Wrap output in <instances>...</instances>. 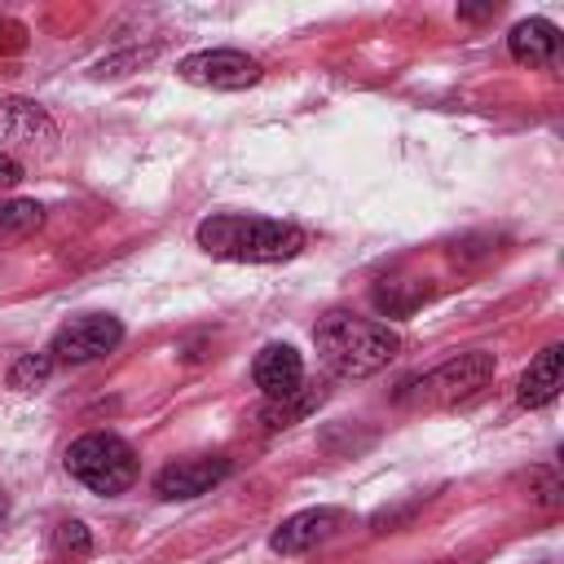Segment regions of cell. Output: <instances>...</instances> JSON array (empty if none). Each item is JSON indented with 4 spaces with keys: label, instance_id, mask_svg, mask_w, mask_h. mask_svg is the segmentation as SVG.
I'll list each match as a JSON object with an SVG mask.
<instances>
[{
    "label": "cell",
    "instance_id": "cell-1",
    "mask_svg": "<svg viewBox=\"0 0 564 564\" xmlns=\"http://www.w3.org/2000/svg\"><path fill=\"white\" fill-rule=\"evenodd\" d=\"M198 247L216 260L238 264H278L295 260L304 251V229L273 216H247V212H216L194 229Z\"/></svg>",
    "mask_w": 564,
    "mask_h": 564
},
{
    "label": "cell",
    "instance_id": "cell-2",
    "mask_svg": "<svg viewBox=\"0 0 564 564\" xmlns=\"http://www.w3.org/2000/svg\"><path fill=\"white\" fill-rule=\"evenodd\" d=\"M313 344H317L326 370L339 375V379H366V375L383 370L397 357V348H401L397 330H388L383 322L344 313V308L326 313L313 326Z\"/></svg>",
    "mask_w": 564,
    "mask_h": 564
},
{
    "label": "cell",
    "instance_id": "cell-3",
    "mask_svg": "<svg viewBox=\"0 0 564 564\" xmlns=\"http://www.w3.org/2000/svg\"><path fill=\"white\" fill-rule=\"evenodd\" d=\"M66 471L84 489L115 498V494H123L137 480L141 467H137V449L123 436H115V432H84L66 449Z\"/></svg>",
    "mask_w": 564,
    "mask_h": 564
},
{
    "label": "cell",
    "instance_id": "cell-4",
    "mask_svg": "<svg viewBox=\"0 0 564 564\" xmlns=\"http://www.w3.org/2000/svg\"><path fill=\"white\" fill-rule=\"evenodd\" d=\"M489 379H494V352L471 348V352H458V357L432 366L427 375L410 379V383L397 392V401H401V405H423V410H432V405H454V401L480 392Z\"/></svg>",
    "mask_w": 564,
    "mask_h": 564
},
{
    "label": "cell",
    "instance_id": "cell-5",
    "mask_svg": "<svg viewBox=\"0 0 564 564\" xmlns=\"http://www.w3.org/2000/svg\"><path fill=\"white\" fill-rule=\"evenodd\" d=\"M119 339H123V322L119 317H110V313H84V317H70L53 335L48 352H53V361L84 366V361H97V357L115 352Z\"/></svg>",
    "mask_w": 564,
    "mask_h": 564
},
{
    "label": "cell",
    "instance_id": "cell-6",
    "mask_svg": "<svg viewBox=\"0 0 564 564\" xmlns=\"http://www.w3.org/2000/svg\"><path fill=\"white\" fill-rule=\"evenodd\" d=\"M176 75L185 84H198V88H216V93H238V88H251L260 79V62L238 53V48H203V53H189L176 62Z\"/></svg>",
    "mask_w": 564,
    "mask_h": 564
},
{
    "label": "cell",
    "instance_id": "cell-7",
    "mask_svg": "<svg viewBox=\"0 0 564 564\" xmlns=\"http://www.w3.org/2000/svg\"><path fill=\"white\" fill-rule=\"evenodd\" d=\"M0 145L22 154H48L57 145V123L40 101L9 97L0 101Z\"/></svg>",
    "mask_w": 564,
    "mask_h": 564
},
{
    "label": "cell",
    "instance_id": "cell-8",
    "mask_svg": "<svg viewBox=\"0 0 564 564\" xmlns=\"http://www.w3.org/2000/svg\"><path fill=\"white\" fill-rule=\"evenodd\" d=\"M344 524H348V516H344L339 507H304V511L286 516V520L273 529L269 546H273L278 555H304V551L330 542Z\"/></svg>",
    "mask_w": 564,
    "mask_h": 564
},
{
    "label": "cell",
    "instance_id": "cell-9",
    "mask_svg": "<svg viewBox=\"0 0 564 564\" xmlns=\"http://www.w3.org/2000/svg\"><path fill=\"white\" fill-rule=\"evenodd\" d=\"M229 476V458L220 454H203V458H176L154 476V494L176 502V498H198L207 489H216Z\"/></svg>",
    "mask_w": 564,
    "mask_h": 564
},
{
    "label": "cell",
    "instance_id": "cell-10",
    "mask_svg": "<svg viewBox=\"0 0 564 564\" xmlns=\"http://www.w3.org/2000/svg\"><path fill=\"white\" fill-rule=\"evenodd\" d=\"M251 379L264 392V401L291 397V392L304 388V357L291 344H264L256 352V361H251Z\"/></svg>",
    "mask_w": 564,
    "mask_h": 564
},
{
    "label": "cell",
    "instance_id": "cell-11",
    "mask_svg": "<svg viewBox=\"0 0 564 564\" xmlns=\"http://www.w3.org/2000/svg\"><path fill=\"white\" fill-rule=\"evenodd\" d=\"M507 48H511V57L520 66H551L555 53H560V31L546 18H529V22H516L511 26Z\"/></svg>",
    "mask_w": 564,
    "mask_h": 564
},
{
    "label": "cell",
    "instance_id": "cell-12",
    "mask_svg": "<svg viewBox=\"0 0 564 564\" xmlns=\"http://www.w3.org/2000/svg\"><path fill=\"white\" fill-rule=\"evenodd\" d=\"M560 361H564V348L560 344H546L533 361H529V370L520 375V405H529V410H542V405H551L555 397H560Z\"/></svg>",
    "mask_w": 564,
    "mask_h": 564
},
{
    "label": "cell",
    "instance_id": "cell-13",
    "mask_svg": "<svg viewBox=\"0 0 564 564\" xmlns=\"http://www.w3.org/2000/svg\"><path fill=\"white\" fill-rule=\"evenodd\" d=\"M322 388H300V392H291V397H278V401H264V410H260V419H264V427H291V423H300L313 405H322Z\"/></svg>",
    "mask_w": 564,
    "mask_h": 564
},
{
    "label": "cell",
    "instance_id": "cell-14",
    "mask_svg": "<svg viewBox=\"0 0 564 564\" xmlns=\"http://www.w3.org/2000/svg\"><path fill=\"white\" fill-rule=\"evenodd\" d=\"M44 220V207L35 198H0V242L31 234Z\"/></svg>",
    "mask_w": 564,
    "mask_h": 564
},
{
    "label": "cell",
    "instance_id": "cell-15",
    "mask_svg": "<svg viewBox=\"0 0 564 564\" xmlns=\"http://www.w3.org/2000/svg\"><path fill=\"white\" fill-rule=\"evenodd\" d=\"M48 366H53V357H35V352L18 357V361H13V370H9V388L31 392L35 383H44V379H48Z\"/></svg>",
    "mask_w": 564,
    "mask_h": 564
},
{
    "label": "cell",
    "instance_id": "cell-16",
    "mask_svg": "<svg viewBox=\"0 0 564 564\" xmlns=\"http://www.w3.org/2000/svg\"><path fill=\"white\" fill-rule=\"evenodd\" d=\"M93 551V533L79 520H62L53 529V555H88Z\"/></svg>",
    "mask_w": 564,
    "mask_h": 564
},
{
    "label": "cell",
    "instance_id": "cell-17",
    "mask_svg": "<svg viewBox=\"0 0 564 564\" xmlns=\"http://www.w3.org/2000/svg\"><path fill=\"white\" fill-rule=\"evenodd\" d=\"M18 181H22V163H18L13 154L0 150V189H13Z\"/></svg>",
    "mask_w": 564,
    "mask_h": 564
},
{
    "label": "cell",
    "instance_id": "cell-18",
    "mask_svg": "<svg viewBox=\"0 0 564 564\" xmlns=\"http://www.w3.org/2000/svg\"><path fill=\"white\" fill-rule=\"evenodd\" d=\"M498 13V4H480V9H471V4H458V18H494Z\"/></svg>",
    "mask_w": 564,
    "mask_h": 564
},
{
    "label": "cell",
    "instance_id": "cell-19",
    "mask_svg": "<svg viewBox=\"0 0 564 564\" xmlns=\"http://www.w3.org/2000/svg\"><path fill=\"white\" fill-rule=\"evenodd\" d=\"M0 511H4V498H0Z\"/></svg>",
    "mask_w": 564,
    "mask_h": 564
}]
</instances>
